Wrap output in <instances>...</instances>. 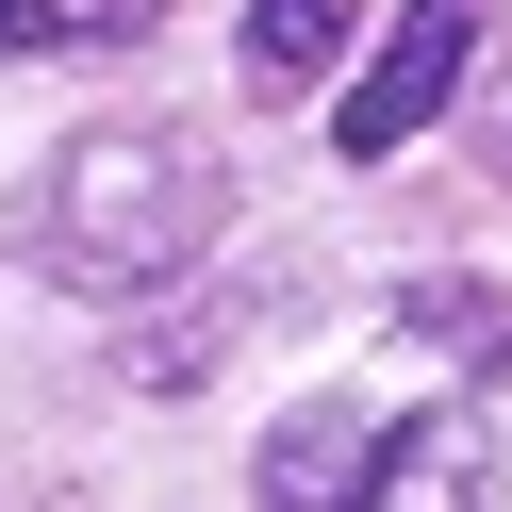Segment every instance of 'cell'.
Returning a JSON list of instances; mask_svg holds the SVG:
<instances>
[{"mask_svg": "<svg viewBox=\"0 0 512 512\" xmlns=\"http://www.w3.org/2000/svg\"><path fill=\"white\" fill-rule=\"evenodd\" d=\"M17 232H34V265L67 281V298H166L182 265L215 248V166L182 133H67L34 166V199H17Z\"/></svg>", "mask_w": 512, "mask_h": 512, "instance_id": "1", "label": "cell"}, {"mask_svg": "<svg viewBox=\"0 0 512 512\" xmlns=\"http://www.w3.org/2000/svg\"><path fill=\"white\" fill-rule=\"evenodd\" d=\"M463 67H479V17H463V0H397V17H380V50L347 67L331 149H347V166H397V149L463 100Z\"/></svg>", "mask_w": 512, "mask_h": 512, "instance_id": "2", "label": "cell"}, {"mask_svg": "<svg viewBox=\"0 0 512 512\" xmlns=\"http://www.w3.org/2000/svg\"><path fill=\"white\" fill-rule=\"evenodd\" d=\"M380 463H397V413H364V397H298L265 430V512H380Z\"/></svg>", "mask_w": 512, "mask_h": 512, "instance_id": "3", "label": "cell"}, {"mask_svg": "<svg viewBox=\"0 0 512 512\" xmlns=\"http://www.w3.org/2000/svg\"><path fill=\"white\" fill-rule=\"evenodd\" d=\"M380 512H496V413H397Z\"/></svg>", "mask_w": 512, "mask_h": 512, "instance_id": "4", "label": "cell"}, {"mask_svg": "<svg viewBox=\"0 0 512 512\" xmlns=\"http://www.w3.org/2000/svg\"><path fill=\"white\" fill-rule=\"evenodd\" d=\"M397 314L446 347V364H496V380H512V298H479V281H413Z\"/></svg>", "mask_w": 512, "mask_h": 512, "instance_id": "5", "label": "cell"}, {"mask_svg": "<svg viewBox=\"0 0 512 512\" xmlns=\"http://www.w3.org/2000/svg\"><path fill=\"white\" fill-rule=\"evenodd\" d=\"M331 50H347V0H248V67L265 83H314Z\"/></svg>", "mask_w": 512, "mask_h": 512, "instance_id": "6", "label": "cell"}, {"mask_svg": "<svg viewBox=\"0 0 512 512\" xmlns=\"http://www.w3.org/2000/svg\"><path fill=\"white\" fill-rule=\"evenodd\" d=\"M83 34V0H0V50H67Z\"/></svg>", "mask_w": 512, "mask_h": 512, "instance_id": "7", "label": "cell"}, {"mask_svg": "<svg viewBox=\"0 0 512 512\" xmlns=\"http://www.w3.org/2000/svg\"><path fill=\"white\" fill-rule=\"evenodd\" d=\"M83 17H100V34H149V0H83Z\"/></svg>", "mask_w": 512, "mask_h": 512, "instance_id": "8", "label": "cell"}]
</instances>
